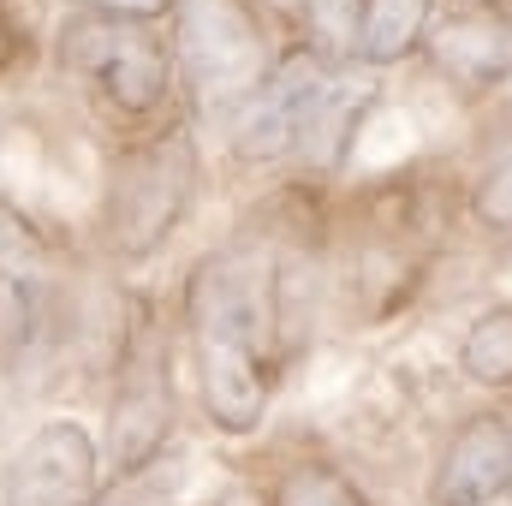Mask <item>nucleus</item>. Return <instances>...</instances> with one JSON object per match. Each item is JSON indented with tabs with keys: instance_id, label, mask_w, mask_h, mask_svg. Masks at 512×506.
<instances>
[{
	"instance_id": "4468645a",
	"label": "nucleus",
	"mask_w": 512,
	"mask_h": 506,
	"mask_svg": "<svg viewBox=\"0 0 512 506\" xmlns=\"http://www.w3.org/2000/svg\"><path fill=\"white\" fill-rule=\"evenodd\" d=\"M364 102H370V90H358V96H334V90H328V102L316 108V120H310V131H304L298 149H304L316 167H340V155H346V143H352V126H358Z\"/></svg>"
},
{
	"instance_id": "f257e3e1",
	"label": "nucleus",
	"mask_w": 512,
	"mask_h": 506,
	"mask_svg": "<svg viewBox=\"0 0 512 506\" xmlns=\"http://www.w3.org/2000/svg\"><path fill=\"white\" fill-rule=\"evenodd\" d=\"M274 262L251 245L203 256L185 292L203 405L227 435L262 423L268 405V340H274Z\"/></svg>"
},
{
	"instance_id": "f03ea898",
	"label": "nucleus",
	"mask_w": 512,
	"mask_h": 506,
	"mask_svg": "<svg viewBox=\"0 0 512 506\" xmlns=\"http://www.w3.org/2000/svg\"><path fill=\"white\" fill-rule=\"evenodd\" d=\"M191 185H197V149L179 126L120 149L108 173V245L120 256H149L155 245H167V233L191 203Z\"/></svg>"
},
{
	"instance_id": "f3484780",
	"label": "nucleus",
	"mask_w": 512,
	"mask_h": 506,
	"mask_svg": "<svg viewBox=\"0 0 512 506\" xmlns=\"http://www.w3.org/2000/svg\"><path fill=\"white\" fill-rule=\"evenodd\" d=\"M84 12H102V18H131V24H149L155 12H167L173 0H78Z\"/></svg>"
},
{
	"instance_id": "ddd939ff",
	"label": "nucleus",
	"mask_w": 512,
	"mask_h": 506,
	"mask_svg": "<svg viewBox=\"0 0 512 506\" xmlns=\"http://www.w3.org/2000/svg\"><path fill=\"white\" fill-rule=\"evenodd\" d=\"M274 506H370V495L346 471H334L322 459H304L274 483Z\"/></svg>"
},
{
	"instance_id": "6ab92c4d",
	"label": "nucleus",
	"mask_w": 512,
	"mask_h": 506,
	"mask_svg": "<svg viewBox=\"0 0 512 506\" xmlns=\"http://www.w3.org/2000/svg\"><path fill=\"white\" fill-rule=\"evenodd\" d=\"M465 6H512V0H465Z\"/></svg>"
},
{
	"instance_id": "f8f14e48",
	"label": "nucleus",
	"mask_w": 512,
	"mask_h": 506,
	"mask_svg": "<svg viewBox=\"0 0 512 506\" xmlns=\"http://www.w3.org/2000/svg\"><path fill=\"white\" fill-rule=\"evenodd\" d=\"M459 364H465V376H471V381L512 387V304H501V310H483V316L465 328Z\"/></svg>"
},
{
	"instance_id": "423d86ee",
	"label": "nucleus",
	"mask_w": 512,
	"mask_h": 506,
	"mask_svg": "<svg viewBox=\"0 0 512 506\" xmlns=\"http://www.w3.org/2000/svg\"><path fill=\"white\" fill-rule=\"evenodd\" d=\"M328 102V72L316 54H286L251 96L227 114V131H233V149L245 161H274L286 149L304 143V131L316 120V108Z\"/></svg>"
},
{
	"instance_id": "9d476101",
	"label": "nucleus",
	"mask_w": 512,
	"mask_h": 506,
	"mask_svg": "<svg viewBox=\"0 0 512 506\" xmlns=\"http://www.w3.org/2000/svg\"><path fill=\"white\" fill-rule=\"evenodd\" d=\"M435 66L459 84V90H489L495 78L512 72V30L495 24V12H465V18H447L435 36Z\"/></svg>"
},
{
	"instance_id": "6e6552de",
	"label": "nucleus",
	"mask_w": 512,
	"mask_h": 506,
	"mask_svg": "<svg viewBox=\"0 0 512 506\" xmlns=\"http://www.w3.org/2000/svg\"><path fill=\"white\" fill-rule=\"evenodd\" d=\"M6 506H96V441L78 423H48L12 459Z\"/></svg>"
},
{
	"instance_id": "a211bd4d",
	"label": "nucleus",
	"mask_w": 512,
	"mask_h": 506,
	"mask_svg": "<svg viewBox=\"0 0 512 506\" xmlns=\"http://www.w3.org/2000/svg\"><path fill=\"white\" fill-rule=\"evenodd\" d=\"M12 60V24H6V12H0V66Z\"/></svg>"
},
{
	"instance_id": "0eeeda50",
	"label": "nucleus",
	"mask_w": 512,
	"mask_h": 506,
	"mask_svg": "<svg viewBox=\"0 0 512 506\" xmlns=\"http://www.w3.org/2000/svg\"><path fill=\"white\" fill-rule=\"evenodd\" d=\"M173 429V387H167V346L155 340V328H137L126 346V370L114 387V411H108V447L120 471H143L161 441Z\"/></svg>"
},
{
	"instance_id": "9b49d317",
	"label": "nucleus",
	"mask_w": 512,
	"mask_h": 506,
	"mask_svg": "<svg viewBox=\"0 0 512 506\" xmlns=\"http://www.w3.org/2000/svg\"><path fill=\"white\" fill-rule=\"evenodd\" d=\"M429 6L435 0H364V18H358V60L370 66H393L405 60L423 30H429Z\"/></svg>"
},
{
	"instance_id": "39448f33",
	"label": "nucleus",
	"mask_w": 512,
	"mask_h": 506,
	"mask_svg": "<svg viewBox=\"0 0 512 506\" xmlns=\"http://www.w3.org/2000/svg\"><path fill=\"white\" fill-rule=\"evenodd\" d=\"M54 310H60L54 256L30 227V215L0 197V346L12 364H30L54 340Z\"/></svg>"
},
{
	"instance_id": "dca6fc26",
	"label": "nucleus",
	"mask_w": 512,
	"mask_h": 506,
	"mask_svg": "<svg viewBox=\"0 0 512 506\" xmlns=\"http://www.w3.org/2000/svg\"><path fill=\"white\" fill-rule=\"evenodd\" d=\"M477 215L489 227H512V143H501L477 179Z\"/></svg>"
},
{
	"instance_id": "2eb2a0df",
	"label": "nucleus",
	"mask_w": 512,
	"mask_h": 506,
	"mask_svg": "<svg viewBox=\"0 0 512 506\" xmlns=\"http://www.w3.org/2000/svg\"><path fill=\"white\" fill-rule=\"evenodd\" d=\"M358 18H364L358 0H304V24L316 36V60L352 54L358 48Z\"/></svg>"
},
{
	"instance_id": "20e7f679",
	"label": "nucleus",
	"mask_w": 512,
	"mask_h": 506,
	"mask_svg": "<svg viewBox=\"0 0 512 506\" xmlns=\"http://www.w3.org/2000/svg\"><path fill=\"white\" fill-rule=\"evenodd\" d=\"M173 6H179V60L197 84V102L233 114L268 78L256 12L245 0H173Z\"/></svg>"
},
{
	"instance_id": "1a4fd4ad",
	"label": "nucleus",
	"mask_w": 512,
	"mask_h": 506,
	"mask_svg": "<svg viewBox=\"0 0 512 506\" xmlns=\"http://www.w3.org/2000/svg\"><path fill=\"white\" fill-rule=\"evenodd\" d=\"M501 495H512V417L477 411L447 441V453H441V465L429 477V501L435 506H489V501H501Z\"/></svg>"
},
{
	"instance_id": "7ed1b4c3",
	"label": "nucleus",
	"mask_w": 512,
	"mask_h": 506,
	"mask_svg": "<svg viewBox=\"0 0 512 506\" xmlns=\"http://www.w3.org/2000/svg\"><path fill=\"white\" fill-rule=\"evenodd\" d=\"M60 60L84 72L120 114H155L173 90V60L149 24L78 12L60 24Z\"/></svg>"
}]
</instances>
